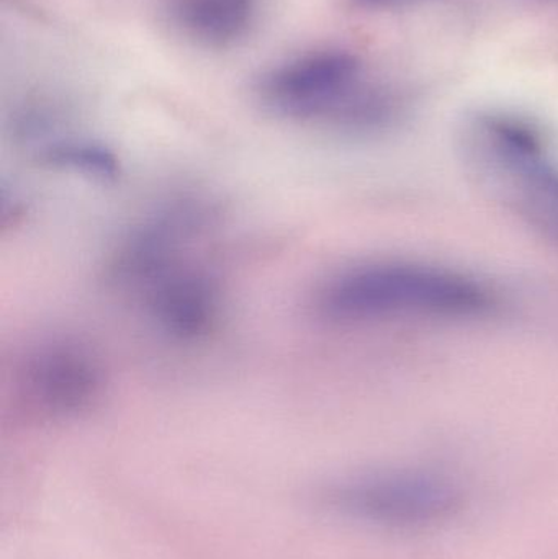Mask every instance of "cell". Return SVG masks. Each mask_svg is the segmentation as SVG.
I'll return each instance as SVG.
<instances>
[{
    "mask_svg": "<svg viewBox=\"0 0 558 559\" xmlns=\"http://www.w3.org/2000/svg\"><path fill=\"white\" fill-rule=\"evenodd\" d=\"M491 306L482 283L429 265L370 262L333 275L314 298L321 318L337 324L390 319H464Z\"/></svg>",
    "mask_w": 558,
    "mask_h": 559,
    "instance_id": "cell-1",
    "label": "cell"
},
{
    "mask_svg": "<svg viewBox=\"0 0 558 559\" xmlns=\"http://www.w3.org/2000/svg\"><path fill=\"white\" fill-rule=\"evenodd\" d=\"M465 153L495 199L558 245V166L530 124L504 115L480 117L468 128Z\"/></svg>",
    "mask_w": 558,
    "mask_h": 559,
    "instance_id": "cell-2",
    "label": "cell"
},
{
    "mask_svg": "<svg viewBox=\"0 0 558 559\" xmlns=\"http://www.w3.org/2000/svg\"><path fill=\"white\" fill-rule=\"evenodd\" d=\"M318 504L360 524L418 531L451 521L464 506V492L436 473L390 469L337 479L320 489Z\"/></svg>",
    "mask_w": 558,
    "mask_h": 559,
    "instance_id": "cell-3",
    "label": "cell"
},
{
    "mask_svg": "<svg viewBox=\"0 0 558 559\" xmlns=\"http://www.w3.org/2000/svg\"><path fill=\"white\" fill-rule=\"evenodd\" d=\"M359 84L360 64L356 56L317 51L265 72L256 85V94L278 117L333 124Z\"/></svg>",
    "mask_w": 558,
    "mask_h": 559,
    "instance_id": "cell-4",
    "label": "cell"
},
{
    "mask_svg": "<svg viewBox=\"0 0 558 559\" xmlns=\"http://www.w3.org/2000/svg\"><path fill=\"white\" fill-rule=\"evenodd\" d=\"M133 292L157 329L177 341L205 337L222 311V283L190 251L157 269Z\"/></svg>",
    "mask_w": 558,
    "mask_h": 559,
    "instance_id": "cell-5",
    "label": "cell"
},
{
    "mask_svg": "<svg viewBox=\"0 0 558 559\" xmlns=\"http://www.w3.org/2000/svg\"><path fill=\"white\" fill-rule=\"evenodd\" d=\"M19 384L35 409L71 417L94 406L104 388V373L84 345L55 338L29 352L20 368Z\"/></svg>",
    "mask_w": 558,
    "mask_h": 559,
    "instance_id": "cell-6",
    "label": "cell"
},
{
    "mask_svg": "<svg viewBox=\"0 0 558 559\" xmlns=\"http://www.w3.org/2000/svg\"><path fill=\"white\" fill-rule=\"evenodd\" d=\"M256 0H177L179 25L199 41L226 46L246 35L254 20Z\"/></svg>",
    "mask_w": 558,
    "mask_h": 559,
    "instance_id": "cell-7",
    "label": "cell"
},
{
    "mask_svg": "<svg viewBox=\"0 0 558 559\" xmlns=\"http://www.w3.org/2000/svg\"><path fill=\"white\" fill-rule=\"evenodd\" d=\"M41 159L49 166L97 179H114L118 174L114 154L107 147L88 141H59L49 144L43 151Z\"/></svg>",
    "mask_w": 558,
    "mask_h": 559,
    "instance_id": "cell-8",
    "label": "cell"
},
{
    "mask_svg": "<svg viewBox=\"0 0 558 559\" xmlns=\"http://www.w3.org/2000/svg\"><path fill=\"white\" fill-rule=\"evenodd\" d=\"M354 2H356L357 5L369 7V9H372V7L387 5V3L396 2V0H354Z\"/></svg>",
    "mask_w": 558,
    "mask_h": 559,
    "instance_id": "cell-9",
    "label": "cell"
}]
</instances>
